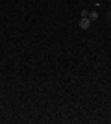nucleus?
Here are the masks:
<instances>
[{
	"instance_id": "obj_1",
	"label": "nucleus",
	"mask_w": 111,
	"mask_h": 124,
	"mask_svg": "<svg viewBox=\"0 0 111 124\" xmlns=\"http://www.w3.org/2000/svg\"><path fill=\"white\" fill-rule=\"evenodd\" d=\"M80 28H81V30H89V28H91V21L87 19V17H81V21H80Z\"/></svg>"
},
{
	"instance_id": "obj_2",
	"label": "nucleus",
	"mask_w": 111,
	"mask_h": 124,
	"mask_svg": "<svg viewBox=\"0 0 111 124\" xmlns=\"http://www.w3.org/2000/svg\"><path fill=\"white\" fill-rule=\"evenodd\" d=\"M87 19H89V21H91V22H95V21H96V19H98V13H96V11H91L89 15H87Z\"/></svg>"
}]
</instances>
